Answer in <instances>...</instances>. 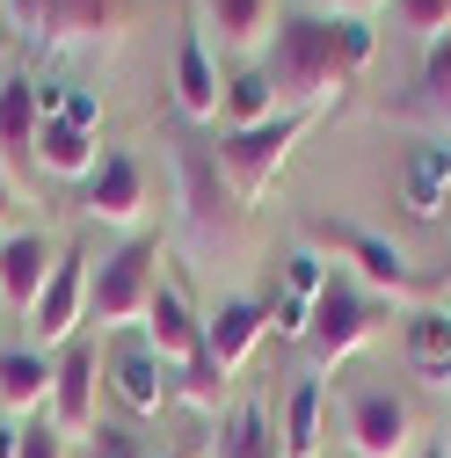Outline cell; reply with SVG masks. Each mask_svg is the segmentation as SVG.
<instances>
[{
	"instance_id": "1f68e13d",
	"label": "cell",
	"mask_w": 451,
	"mask_h": 458,
	"mask_svg": "<svg viewBox=\"0 0 451 458\" xmlns=\"http://www.w3.org/2000/svg\"><path fill=\"white\" fill-rule=\"evenodd\" d=\"M88 451H95V458H167V451L139 444V429H124V422H102V429L88 437Z\"/></svg>"
},
{
	"instance_id": "d4e9b609",
	"label": "cell",
	"mask_w": 451,
	"mask_h": 458,
	"mask_svg": "<svg viewBox=\"0 0 451 458\" xmlns=\"http://www.w3.org/2000/svg\"><path fill=\"white\" fill-rule=\"evenodd\" d=\"M226 393H234V378H226V371H218L211 357H190V364L175 371V400H190V408H204V415L218 408Z\"/></svg>"
},
{
	"instance_id": "30bf717a",
	"label": "cell",
	"mask_w": 451,
	"mask_h": 458,
	"mask_svg": "<svg viewBox=\"0 0 451 458\" xmlns=\"http://www.w3.org/2000/svg\"><path fill=\"white\" fill-rule=\"evenodd\" d=\"M109 393L124 400L132 422H153L167 400H175V371H167V364L146 350V335H124L117 350H109Z\"/></svg>"
},
{
	"instance_id": "74e56055",
	"label": "cell",
	"mask_w": 451,
	"mask_h": 458,
	"mask_svg": "<svg viewBox=\"0 0 451 458\" xmlns=\"http://www.w3.org/2000/svg\"><path fill=\"white\" fill-rule=\"evenodd\" d=\"M335 8H343V15H371V8H379V0H335Z\"/></svg>"
},
{
	"instance_id": "f546056e",
	"label": "cell",
	"mask_w": 451,
	"mask_h": 458,
	"mask_svg": "<svg viewBox=\"0 0 451 458\" xmlns=\"http://www.w3.org/2000/svg\"><path fill=\"white\" fill-rule=\"evenodd\" d=\"M285 292L306 299V306L328 292V262H320V248H292V255H285Z\"/></svg>"
},
{
	"instance_id": "7a4b0ae2",
	"label": "cell",
	"mask_w": 451,
	"mask_h": 458,
	"mask_svg": "<svg viewBox=\"0 0 451 458\" xmlns=\"http://www.w3.org/2000/svg\"><path fill=\"white\" fill-rule=\"evenodd\" d=\"M175 182H183V241H190V255L218 262L226 248H234V233H241V197L226 190L218 153L204 139L175 146Z\"/></svg>"
},
{
	"instance_id": "8d00e7d4",
	"label": "cell",
	"mask_w": 451,
	"mask_h": 458,
	"mask_svg": "<svg viewBox=\"0 0 451 458\" xmlns=\"http://www.w3.org/2000/svg\"><path fill=\"white\" fill-rule=\"evenodd\" d=\"M15 451H22V429H15V422H0V458H15Z\"/></svg>"
},
{
	"instance_id": "603a6c76",
	"label": "cell",
	"mask_w": 451,
	"mask_h": 458,
	"mask_svg": "<svg viewBox=\"0 0 451 458\" xmlns=\"http://www.w3.org/2000/svg\"><path fill=\"white\" fill-rule=\"evenodd\" d=\"M320 415H328L320 378H299V386L285 393V458H313V451H320Z\"/></svg>"
},
{
	"instance_id": "f35d334b",
	"label": "cell",
	"mask_w": 451,
	"mask_h": 458,
	"mask_svg": "<svg viewBox=\"0 0 451 458\" xmlns=\"http://www.w3.org/2000/svg\"><path fill=\"white\" fill-rule=\"evenodd\" d=\"M422 458H451V444H430V451H422Z\"/></svg>"
},
{
	"instance_id": "44dd1931",
	"label": "cell",
	"mask_w": 451,
	"mask_h": 458,
	"mask_svg": "<svg viewBox=\"0 0 451 458\" xmlns=\"http://www.w3.org/2000/svg\"><path fill=\"white\" fill-rule=\"evenodd\" d=\"M211 458H285V437H277V422H269L262 400H241V408L218 422Z\"/></svg>"
},
{
	"instance_id": "83f0119b",
	"label": "cell",
	"mask_w": 451,
	"mask_h": 458,
	"mask_svg": "<svg viewBox=\"0 0 451 458\" xmlns=\"http://www.w3.org/2000/svg\"><path fill=\"white\" fill-rule=\"evenodd\" d=\"M8 15L30 44H59L66 37V0H8Z\"/></svg>"
},
{
	"instance_id": "4fadbf2b",
	"label": "cell",
	"mask_w": 451,
	"mask_h": 458,
	"mask_svg": "<svg viewBox=\"0 0 451 458\" xmlns=\"http://www.w3.org/2000/svg\"><path fill=\"white\" fill-rule=\"evenodd\" d=\"M139 335H146V350H153L167 371H183L190 357H204V320L190 313V299L175 292V284H160V292H153V306H146Z\"/></svg>"
},
{
	"instance_id": "3957f363",
	"label": "cell",
	"mask_w": 451,
	"mask_h": 458,
	"mask_svg": "<svg viewBox=\"0 0 451 458\" xmlns=\"http://www.w3.org/2000/svg\"><path fill=\"white\" fill-rule=\"evenodd\" d=\"M299 131H306V109H277L269 124H255V131H226V139H218V175H226V190L241 197V211H255V204L269 197V182L285 175V160H292Z\"/></svg>"
},
{
	"instance_id": "9a60e30c",
	"label": "cell",
	"mask_w": 451,
	"mask_h": 458,
	"mask_svg": "<svg viewBox=\"0 0 451 458\" xmlns=\"http://www.w3.org/2000/svg\"><path fill=\"white\" fill-rule=\"evenodd\" d=\"M175 102H183L190 124H211L218 109H226V81H218V66H211V51H204L197 30L175 44Z\"/></svg>"
},
{
	"instance_id": "ba28073f",
	"label": "cell",
	"mask_w": 451,
	"mask_h": 458,
	"mask_svg": "<svg viewBox=\"0 0 451 458\" xmlns=\"http://www.w3.org/2000/svg\"><path fill=\"white\" fill-rule=\"evenodd\" d=\"M51 429L59 437H95L102 429V357L88 350V342H66L59 357H51Z\"/></svg>"
},
{
	"instance_id": "5bb4252c",
	"label": "cell",
	"mask_w": 451,
	"mask_h": 458,
	"mask_svg": "<svg viewBox=\"0 0 451 458\" xmlns=\"http://www.w3.org/2000/svg\"><path fill=\"white\" fill-rule=\"evenodd\" d=\"M262 335H269V306H255V299H226L211 320H204V357L234 378L255 350H262Z\"/></svg>"
},
{
	"instance_id": "4dcf8cb0",
	"label": "cell",
	"mask_w": 451,
	"mask_h": 458,
	"mask_svg": "<svg viewBox=\"0 0 451 458\" xmlns=\"http://www.w3.org/2000/svg\"><path fill=\"white\" fill-rule=\"evenodd\" d=\"M335 37H343V66H350V81L371 66V51H379V30L364 22V15H335Z\"/></svg>"
},
{
	"instance_id": "b9f144b4",
	"label": "cell",
	"mask_w": 451,
	"mask_h": 458,
	"mask_svg": "<svg viewBox=\"0 0 451 458\" xmlns=\"http://www.w3.org/2000/svg\"><path fill=\"white\" fill-rule=\"evenodd\" d=\"M444 444H451V437H444Z\"/></svg>"
},
{
	"instance_id": "277c9868",
	"label": "cell",
	"mask_w": 451,
	"mask_h": 458,
	"mask_svg": "<svg viewBox=\"0 0 451 458\" xmlns=\"http://www.w3.org/2000/svg\"><path fill=\"white\" fill-rule=\"evenodd\" d=\"M153 292H160V248L153 241H124L117 255H102V269L88 276V320L102 335H124V327L146 320Z\"/></svg>"
},
{
	"instance_id": "8992f818",
	"label": "cell",
	"mask_w": 451,
	"mask_h": 458,
	"mask_svg": "<svg viewBox=\"0 0 451 458\" xmlns=\"http://www.w3.org/2000/svg\"><path fill=\"white\" fill-rule=\"evenodd\" d=\"M379 335V299L364 292V284H350V276H328V292L313 299V357L320 364H350L364 342Z\"/></svg>"
},
{
	"instance_id": "6da1fadb",
	"label": "cell",
	"mask_w": 451,
	"mask_h": 458,
	"mask_svg": "<svg viewBox=\"0 0 451 458\" xmlns=\"http://www.w3.org/2000/svg\"><path fill=\"white\" fill-rule=\"evenodd\" d=\"M269 88H277V109H306L328 95L350 88V66H343V37H335V15H313V8H292L269 37V59H262Z\"/></svg>"
},
{
	"instance_id": "60d3db41",
	"label": "cell",
	"mask_w": 451,
	"mask_h": 458,
	"mask_svg": "<svg viewBox=\"0 0 451 458\" xmlns=\"http://www.w3.org/2000/svg\"><path fill=\"white\" fill-rule=\"evenodd\" d=\"M0 320H8V306H0Z\"/></svg>"
},
{
	"instance_id": "ffe728a7",
	"label": "cell",
	"mask_w": 451,
	"mask_h": 458,
	"mask_svg": "<svg viewBox=\"0 0 451 458\" xmlns=\"http://www.w3.org/2000/svg\"><path fill=\"white\" fill-rule=\"evenodd\" d=\"M444 197H451V146H415L408 167H401L408 218H444Z\"/></svg>"
},
{
	"instance_id": "5b68a950",
	"label": "cell",
	"mask_w": 451,
	"mask_h": 458,
	"mask_svg": "<svg viewBox=\"0 0 451 458\" xmlns=\"http://www.w3.org/2000/svg\"><path fill=\"white\" fill-rule=\"evenodd\" d=\"M306 233L320 241V248H335L343 262H357V276L371 284V292H386V299H415V262L393 248L386 233H371V225H350V218H313Z\"/></svg>"
},
{
	"instance_id": "7402d4cb",
	"label": "cell",
	"mask_w": 451,
	"mask_h": 458,
	"mask_svg": "<svg viewBox=\"0 0 451 458\" xmlns=\"http://www.w3.org/2000/svg\"><path fill=\"white\" fill-rule=\"evenodd\" d=\"M226 131H255V124H269L277 117V88H269V73L262 66H241L234 81H226Z\"/></svg>"
},
{
	"instance_id": "484cf974",
	"label": "cell",
	"mask_w": 451,
	"mask_h": 458,
	"mask_svg": "<svg viewBox=\"0 0 451 458\" xmlns=\"http://www.w3.org/2000/svg\"><path fill=\"white\" fill-rule=\"evenodd\" d=\"M109 30H124V0H66V37L102 44Z\"/></svg>"
},
{
	"instance_id": "ac0fdd59",
	"label": "cell",
	"mask_w": 451,
	"mask_h": 458,
	"mask_svg": "<svg viewBox=\"0 0 451 458\" xmlns=\"http://www.w3.org/2000/svg\"><path fill=\"white\" fill-rule=\"evenodd\" d=\"M37 81H0V167L15 175V160H37Z\"/></svg>"
},
{
	"instance_id": "9c48e42d",
	"label": "cell",
	"mask_w": 451,
	"mask_h": 458,
	"mask_svg": "<svg viewBox=\"0 0 451 458\" xmlns=\"http://www.w3.org/2000/svg\"><path fill=\"white\" fill-rule=\"evenodd\" d=\"M88 255L81 248H66L59 255V269H51V284H44V299H37V313L22 320L30 335H37V350H66L73 342V327L88 320Z\"/></svg>"
},
{
	"instance_id": "d6986e66",
	"label": "cell",
	"mask_w": 451,
	"mask_h": 458,
	"mask_svg": "<svg viewBox=\"0 0 451 458\" xmlns=\"http://www.w3.org/2000/svg\"><path fill=\"white\" fill-rule=\"evenodd\" d=\"M0 408L44 415L51 408V357L44 350H0Z\"/></svg>"
},
{
	"instance_id": "836d02e7",
	"label": "cell",
	"mask_w": 451,
	"mask_h": 458,
	"mask_svg": "<svg viewBox=\"0 0 451 458\" xmlns=\"http://www.w3.org/2000/svg\"><path fill=\"white\" fill-rule=\"evenodd\" d=\"M15 458H66V437L51 429V415H30L22 422V451Z\"/></svg>"
},
{
	"instance_id": "d590c367",
	"label": "cell",
	"mask_w": 451,
	"mask_h": 458,
	"mask_svg": "<svg viewBox=\"0 0 451 458\" xmlns=\"http://www.w3.org/2000/svg\"><path fill=\"white\" fill-rule=\"evenodd\" d=\"M15 204H22V197H15V175L0 167V218H15Z\"/></svg>"
},
{
	"instance_id": "7c38bea8",
	"label": "cell",
	"mask_w": 451,
	"mask_h": 458,
	"mask_svg": "<svg viewBox=\"0 0 451 458\" xmlns=\"http://www.w3.org/2000/svg\"><path fill=\"white\" fill-rule=\"evenodd\" d=\"M51 269H59V255H51L44 233H8L0 241V306H8L15 320H30L37 299H44V284H51Z\"/></svg>"
},
{
	"instance_id": "cb8c5ba5",
	"label": "cell",
	"mask_w": 451,
	"mask_h": 458,
	"mask_svg": "<svg viewBox=\"0 0 451 458\" xmlns=\"http://www.w3.org/2000/svg\"><path fill=\"white\" fill-rule=\"evenodd\" d=\"M204 8H211V30H218L226 51H248L269 22V0H204Z\"/></svg>"
},
{
	"instance_id": "f1b7e54d",
	"label": "cell",
	"mask_w": 451,
	"mask_h": 458,
	"mask_svg": "<svg viewBox=\"0 0 451 458\" xmlns=\"http://www.w3.org/2000/svg\"><path fill=\"white\" fill-rule=\"evenodd\" d=\"M422 102L437 117H451V30L437 44H422Z\"/></svg>"
},
{
	"instance_id": "e575fe53",
	"label": "cell",
	"mask_w": 451,
	"mask_h": 458,
	"mask_svg": "<svg viewBox=\"0 0 451 458\" xmlns=\"http://www.w3.org/2000/svg\"><path fill=\"white\" fill-rule=\"evenodd\" d=\"M66 124H81V131H95L102 124V102H95V88H66V109H59Z\"/></svg>"
},
{
	"instance_id": "8fae6325",
	"label": "cell",
	"mask_w": 451,
	"mask_h": 458,
	"mask_svg": "<svg viewBox=\"0 0 451 458\" xmlns=\"http://www.w3.org/2000/svg\"><path fill=\"white\" fill-rule=\"evenodd\" d=\"M88 197V218H102V225H139L146 218V167L132 160V153H102L95 160V175L81 182Z\"/></svg>"
},
{
	"instance_id": "4316f807",
	"label": "cell",
	"mask_w": 451,
	"mask_h": 458,
	"mask_svg": "<svg viewBox=\"0 0 451 458\" xmlns=\"http://www.w3.org/2000/svg\"><path fill=\"white\" fill-rule=\"evenodd\" d=\"M393 30L415 44H437L451 30V0H393Z\"/></svg>"
},
{
	"instance_id": "e0dca14e",
	"label": "cell",
	"mask_w": 451,
	"mask_h": 458,
	"mask_svg": "<svg viewBox=\"0 0 451 458\" xmlns=\"http://www.w3.org/2000/svg\"><path fill=\"white\" fill-rule=\"evenodd\" d=\"M95 160H102L95 131H81V124H66V117H44V124H37V167H44L51 182H88Z\"/></svg>"
},
{
	"instance_id": "d6a6232c",
	"label": "cell",
	"mask_w": 451,
	"mask_h": 458,
	"mask_svg": "<svg viewBox=\"0 0 451 458\" xmlns=\"http://www.w3.org/2000/svg\"><path fill=\"white\" fill-rule=\"evenodd\" d=\"M269 335L306 342V335H313V306H306V299H292V292H277V299H269Z\"/></svg>"
},
{
	"instance_id": "52a82bcc",
	"label": "cell",
	"mask_w": 451,
	"mask_h": 458,
	"mask_svg": "<svg viewBox=\"0 0 451 458\" xmlns=\"http://www.w3.org/2000/svg\"><path fill=\"white\" fill-rule=\"evenodd\" d=\"M343 444L357 458H408L415 451V408L393 386H357L343 408Z\"/></svg>"
},
{
	"instance_id": "ab89813d",
	"label": "cell",
	"mask_w": 451,
	"mask_h": 458,
	"mask_svg": "<svg viewBox=\"0 0 451 458\" xmlns=\"http://www.w3.org/2000/svg\"><path fill=\"white\" fill-rule=\"evenodd\" d=\"M444 225H451V197H444Z\"/></svg>"
},
{
	"instance_id": "2e32d148",
	"label": "cell",
	"mask_w": 451,
	"mask_h": 458,
	"mask_svg": "<svg viewBox=\"0 0 451 458\" xmlns=\"http://www.w3.org/2000/svg\"><path fill=\"white\" fill-rule=\"evenodd\" d=\"M401 357H408L415 378L451 386V313H444V306H415V313L401 320Z\"/></svg>"
}]
</instances>
